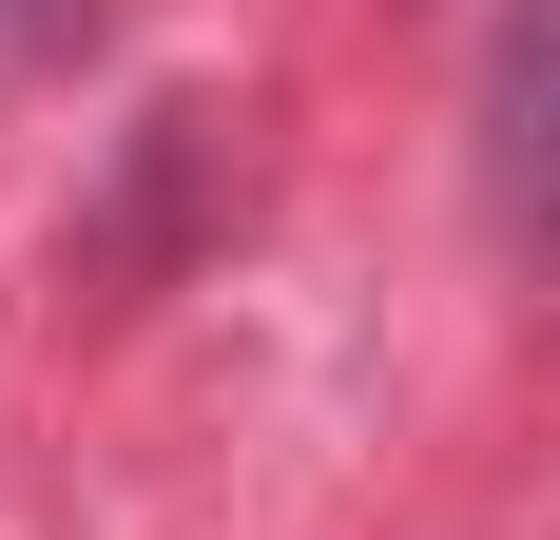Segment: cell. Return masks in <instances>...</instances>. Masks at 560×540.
Here are the masks:
<instances>
[{
	"mask_svg": "<svg viewBox=\"0 0 560 540\" xmlns=\"http://www.w3.org/2000/svg\"><path fill=\"white\" fill-rule=\"evenodd\" d=\"M483 213H503V251L560 270V0H522L483 58Z\"/></svg>",
	"mask_w": 560,
	"mask_h": 540,
	"instance_id": "1",
	"label": "cell"
},
{
	"mask_svg": "<svg viewBox=\"0 0 560 540\" xmlns=\"http://www.w3.org/2000/svg\"><path fill=\"white\" fill-rule=\"evenodd\" d=\"M78 20H97V0H0V39H78Z\"/></svg>",
	"mask_w": 560,
	"mask_h": 540,
	"instance_id": "2",
	"label": "cell"
}]
</instances>
